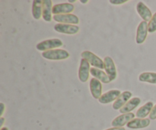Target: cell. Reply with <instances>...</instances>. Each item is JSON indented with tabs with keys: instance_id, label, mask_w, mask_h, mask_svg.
Wrapping results in <instances>:
<instances>
[{
	"instance_id": "cell-9",
	"label": "cell",
	"mask_w": 156,
	"mask_h": 130,
	"mask_svg": "<svg viewBox=\"0 0 156 130\" xmlns=\"http://www.w3.org/2000/svg\"><path fill=\"white\" fill-rule=\"evenodd\" d=\"M136 115L133 113L122 114L116 117L111 122V125L114 127H123L125 125H127L131 120L135 119Z\"/></svg>"
},
{
	"instance_id": "cell-29",
	"label": "cell",
	"mask_w": 156,
	"mask_h": 130,
	"mask_svg": "<svg viewBox=\"0 0 156 130\" xmlns=\"http://www.w3.org/2000/svg\"><path fill=\"white\" fill-rule=\"evenodd\" d=\"M76 2V0H69V3H75Z\"/></svg>"
},
{
	"instance_id": "cell-18",
	"label": "cell",
	"mask_w": 156,
	"mask_h": 130,
	"mask_svg": "<svg viewBox=\"0 0 156 130\" xmlns=\"http://www.w3.org/2000/svg\"><path fill=\"white\" fill-rule=\"evenodd\" d=\"M153 107V102L149 101V102H146V104H144L143 106H141L137 110L136 113V116L139 119H146V116L151 113Z\"/></svg>"
},
{
	"instance_id": "cell-24",
	"label": "cell",
	"mask_w": 156,
	"mask_h": 130,
	"mask_svg": "<svg viewBox=\"0 0 156 130\" xmlns=\"http://www.w3.org/2000/svg\"><path fill=\"white\" fill-rule=\"evenodd\" d=\"M127 0H111L110 2L113 5H121L127 2Z\"/></svg>"
},
{
	"instance_id": "cell-25",
	"label": "cell",
	"mask_w": 156,
	"mask_h": 130,
	"mask_svg": "<svg viewBox=\"0 0 156 130\" xmlns=\"http://www.w3.org/2000/svg\"><path fill=\"white\" fill-rule=\"evenodd\" d=\"M105 130H126V129H125V128H123V127H113V128H110Z\"/></svg>"
},
{
	"instance_id": "cell-21",
	"label": "cell",
	"mask_w": 156,
	"mask_h": 130,
	"mask_svg": "<svg viewBox=\"0 0 156 130\" xmlns=\"http://www.w3.org/2000/svg\"><path fill=\"white\" fill-rule=\"evenodd\" d=\"M139 80L148 84H156V73L154 72H144L139 76Z\"/></svg>"
},
{
	"instance_id": "cell-8",
	"label": "cell",
	"mask_w": 156,
	"mask_h": 130,
	"mask_svg": "<svg viewBox=\"0 0 156 130\" xmlns=\"http://www.w3.org/2000/svg\"><path fill=\"white\" fill-rule=\"evenodd\" d=\"M90 64L85 59L82 58L81 60L80 66L79 68V79L81 82L86 83L89 78L90 73Z\"/></svg>"
},
{
	"instance_id": "cell-30",
	"label": "cell",
	"mask_w": 156,
	"mask_h": 130,
	"mask_svg": "<svg viewBox=\"0 0 156 130\" xmlns=\"http://www.w3.org/2000/svg\"><path fill=\"white\" fill-rule=\"evenodd\" d=\"M1 130H9V128H8L7 127H2V128H1Z\"/></svg>"
},
{
	"instance_id": "cell-12",
	"label": "cell",
	"mask_w": 156,
	"mask_h": 130,
	"mask_svg": "<svg viewBox=\"0 0 156 130\" xmlns=\"http://www.w3.org/2000/svg\"><path fill=\"white\" fill-rule=\"evenodd\" d=\"M90 92L94 99H99L102 96V84L100 80L92 78L90 80Z\"/></svg>"
},
{
	"instance_id": "cell-7",
	"label": "cell",
	"mask_w": 156,
	"mask_h": 130,
	"mask_svg": "<svg viewBox=\"0 0 156 130\" xmlns=\"http://www.w3.org/2000/svg\"><path fill=\"white\" fill-rule=\"evenodd\" d=\"M54 30L59 33L66 34V35H76L79 32V27L75 24L58 23L54 26Z\"/></svg>"
},
{
	"instance_id": "cell-14",
	"label": "cell",
	"mask_w": 156,
	"mask_h": 130,
	"mask_svg": "<svg viewBox=\"0 0 156 130\" xmlns=\"http://www.w3.org/2000/svg\"><path fill=\"white\" fill-rule=\"evenodd\" d=\"M136 11L139 15H140V17L143 19V21H146V22L147 21H150L152 16H153L150 9L143 2H138V4L136 6Z\"/></svg>"
},
{
	"instance_id": "cell-13",
	"label": "cell",
	"mask_w": 156,
	"mask_h": 130,
	"mask_svg": "<svg viewBox=\"0 0 156 130\" xmlns=\"http://www.w3.org/2000/svg\"><path fill=\"white\" fill-rule=\"evenodd\" d=\"M133 94L129 91H124L120 94V96L117 98V100L113 104V109L115 110H120L122 107L125 106V104L131 99Z\"/></svg>"
},
{
	"instance_id": "cell-23",
	"label": "cell",
	"mask_w": 156,
	"mask_h": 130,
	"mask_svg": "<svg viewBox=\"0 0 156 130\" xmlns=\"http://www.w3.org/2000/svg\"><path fill=\"white\" fill-rule=\"evenodd\" d=\"M149 119H152V120H155V119H156V104L154 106L152 112H151V113L149 114Z\"/></svg>"
},
{
	"instance_id": "cell-6",
	"label": "cell",
	"mask_w": 156,
	"mask_h": 130,
	"mask_svg": "<svg viewBox=\"0 0 156 130\" xmlns=\"http://www.w3.org/2000/svg\"><path fill=\"white\" fill-rule=\"evenodd\" d=\"M148 23L146 21H143L138 25L136 31V41L138 44H141L145 42L146 38L148 36Z\"/></svg>"
},
{
	"instance_id": "cell-1",
	"label": "cell",
	"mask_w": 156,
	"mask_h": 130,
	"mask_svg": "<svg viewBox=\"0 0 156 130\" xmlns=\"http://www.w3.org/2000/svg\"><path fill=\"white\" fill-rule=\"evenodd\" d=\"M42 57L50 61H60L69 58V53L62 49H53L42 53Z\"/></svg>"
},
{
	"instance_id": "cell-27",
	"label": "cell",
	"mask_w": 156,
	"mask_h": 130,
	"mask_svg": "<svg viewBox=\"0 0 156 130\" xmlns=\"http://www.w3.org/2000/svg\"><path fill=\"white\" fill-rule=\"evenodd\" d=\"M4 122H5V119L2 117H2L0 118V127H1V128H2Z\"/></svg>"
},
{
	"instance_id": "cell-16",
	"label": "cell",
	"mask_w": 156,
	"mask_h": 130,
	"mask_svg": "<svg viewBox=\"0 0 156 130\" xmlns=\"http://www.w3.org/2000/svg\"><path fill=\"white\" fill-rule=\"evenodd\" d=\"M150 125V119H139L136 118L131 120L127 124V127L132 129H140V128H144L148 127Z\"/></svg>"
},
{
	"instance_id": "cell-3",
	"label": "cell",
	"mask_w": 156,
	"mask_h": 130,
	"mask_svg": "<svg viewBox=\"0 0 156 130\" xmlns=\"http://www.w3.org/2000/svg\"><path fill=\"white\" fill-rule=\"evenodd\" d=\"M62 41L59 38H53V39H47L41 41L37 44L36 48L40 51H47V50H53L56 47H62Z\"/></svg>"
},
{
	"instance_id": "cell-22",
	"label": "cell",
	"mask_w": 156,
	"mask_h": 130,
	"mask_svg": "<svg viewBox=\"0 0 156 130\" xmlns=\"http://www.w3.org/2000/svg\"><path fill=\"white\" fill-rule=\"evenodd\" d=\"M148 29L149 33H154L156 32V12L153 15L152 19L148 24Z\"/></svg>"
},
{
	"instance_id": "cell-5",
	"label": "cell",
	"mask_w": 156,
	"mask_h": 130,
	"mask_svg": "<svg viewBox=\"0 0 156 130\" xmlns=\"http://www.w3.org/2000/svg\"><path fill=\"white\" fill-rule=\"evenodd\" d=\"M53 20L61 24H78L79 23V18L73 14H65V15H56L53 16Z\"/></svg>"
},
{
	"instance_id": "cell-17",
	"label": "cell",
	"mask_w": 156,
	"mask_h": 130,
	"mask_svg": "<svg viewBox=\"0 0 156 130\" xmlns=\"http://www.w3.org/2000/svg\"><path fill=\"white\" fill-rule=\"evenodd\" d=\"M141 102V99L139 97H134L132 99H129L123 107H122L120 110V113L122 114H126V113H130L131 111L134 110V109L136 108L137 106H139V105Z\"/></svg>"
},
{
	"instance_id": "cell-28",
	"label": "cell",
	"mask_w": 156,
	"mask_h": 130,
	"mask_svg": "<svg viewBox=\"0 0 156 130\" xmlns=\"http://www.w3.org/2000/svg\"><path fill=\"white\" fill-rule=\"evenodd\" d=\"M81 2L83 3V4H86V3L88 2V0H81Z\"/></svg>"
},
{
	"instance_id": "cell-4",
	"label": "cell",
	"mask_w": 156,
	"mask_h": 130,
	"mask_svg": "<svg viewBox=\"0 0 156 130\" xmlns=\"http://www.w3.org/2000/svg\"><path fill=\"white\" fill-rule=\"evenodd\" d=\"M105 70L106 73L109 76V79L111 82L115 80L117 76V67L112 58L109 56H107L105 58Z\"/></svg>"
},
{
	"instance_id": "cell-11",
	"label": "cell",
	"mask_w": 156,
	"mask_h": 130,
	"mask_svg": "<svg viewBox=\"0 0 156 130\" xmlns=\"http://www.w3.org/2000/svg\"><path fill=\"white\" fill-rule=\"evenodd\" d=\"M75 9L74 6L70 3H61L56 4L53 7V14L56 15H65V14H71Z\"/></svg>"
},
{
	"instance_id": "cell-15",
	"label": "cell",
	"mask_w": 156,
	"mask_h": 130,
	"mask_svg": "<svg viewBox=\"0 0 156 130\" xmlns=\"http://www.w3.org/2000/svg\"><path fill=\"white\" fill-rule=\"evenodd\" d=\"M53 2L51 0H44L43 1V14L44 20L47 22H50L52 20L53 14Z\"/></svg>"
},
{
	"instance_id": "cell-20",
	"label": "cell",
	"mask_w": 156,
	"mask_h": 130,
	"mask_svg": "<svg viewBox=\"0 0 156 130\" xmlns=\"http://www.w3.org/2000/svg\"><path fill=\"white\" fill-rule=\"evenodd\" d=\"M43 14V1L34 0L32 4V15L34 19L39 20Z\"/></svg>"
},
{
	"instance_id": "cell-19",
	"label": "cell",
	"mask_w": 156,
	"mask_h": 130,
	"mask_svg": "<svg viewBox=\"0 0 156 130\" xmlns=\"http://www.w3.org/2000/svg\"><path fill=\"white\" fill-rule=\"evenodd\" d=\"M90 73L94 76V78H96L104 84H109L111 82L108 74L100 69L91 67V70H90Z\"/></svg>"
},
{
	"instance_id": "cell-10",
	"label": "cell",
	"mask_w": 156,
	"mask_h": 130,
	"mask_svg": "<svg viewBox=\"0 0 156 130\" xmlns=\"http://www.w3.org/2000/svg\"><path fill=\"white\" fill-rule=\"evenodd\" d=\"M121 92L119 90H111L107 93L102 94L98 99V101L100 103L102 104H108L111 103V102H114L117 99V98L120 96Z\"/></svg>"
},
{
	"instance_id": "cell-2",
	"label": "cell",
	"mask_w": 156,
	"mask_h": 130,
	"mask_svg": "<svg viewBox=\"0 0 156 130\" xmlns=\"http://www.w3.org/2000/svg\"><path fill=\"white\" fill-rule=\"evenodd\" d=\"M81 56L82 58L88 61L90 65L93 66L95 68L100 69V70L105 68V61L101 58H99L98 56L94 54L93 52L89 51V50H85V51L82 52Z\"/></svg>"
},
{
	"instance_id": "cell-26",
	"label": "cell",
	"mask_w": 156,
	"mask_h": 130,
	"mask_svg": "<svg viewBox=\"0 0 156 130\" xmlns=\"http://www.w3.org/2000/svg\"><path fill=\"white\" fill-rule=\"evenodd\" d=\"M0 106H1V114H0V116H1V117H2V116L3 113H4L5 108V105L3 102H1V103H0Z\"/></svg>"
}]
</instances>
